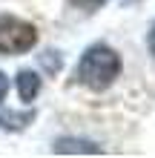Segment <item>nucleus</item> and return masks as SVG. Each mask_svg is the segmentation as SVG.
<instances>
[{"instance_id": "f257e3e1", "label": "nucleus", "mask_w": 155, "mask_h": 158, "mask_svg": "<svg viewBox=\"0 0 155 158\" xmlns=\"http://www.w3.org/2000/svg\"><path fill=\"white\" fill-rule=\"evenodd\" d=\"M118 75H121V58H118L115 49H109L104 43L89 46L78 63V81L92 92L109 89Z\"/></svg>"}, {"instance_id": "f03ea898", "label": "nucleus", "mask_w": 155, "mask_h": 158, "mask_svg": "<svg viewBox=\"0 0 155 158\" xmlns=\"http://www.w3.org/2000/svg\"><path fill=\"white\" fill-rule=\"evenodd\" d=\"M38 43V32L32 23L14 15H0V55H20Z\"/></svg>"}, {"instance_id": "7ed1b4c3", "label": "nucleus", "mask_w": 155, "mask_h": 158, "mask_svg": "<svg viewBox=\"0 0 155 158\" xmlns=\"http://www.w3.org/2000/svg\"><path fill=\"white\" fill-rule=\"evenodd\" d=\"M104 150L89 141H78V138H60L55 141V155H101Z\"/></svg>"}, {"instance_id": "20e7f679", "label": "nucleus", "mask_w": 155, "mask_h": 158, "mask_svg": "<svg viewBox=\"0 0 155 158\" xmlns=\"http://www.w3.org/2000/svg\"><path fill=\"white\" fill-rule=\"evenodd\" d=\"M38 92H40V78H38V72L20 69V72H17V95H20V101H23V104H32V101L38 98Z\"/></svg>"}, {"instance_id": "39448f33", "label": "nucleus", "mask_w": 155, "mask_h": 158, "mask_svg": "<svg viewBox=\"0 0 155 158\" xmlns=\"http://www.w3.org/2000/svg\"><path fill=\"white\" fill-rule=\"evenodd\" d=\"M32 118H35V112H26V115H12V112H6V115H0V127H6V129H23Z\"/></svg>"}, {"instance_id": "423d86ee", "label": "nucleus", "mask_w": 155, "mask_h": 158, "mask_svg": "<svg viewBox=\"0 0 155 158\" xmlns=\"http://www.w3.org/2000/svg\"><path fill=\"white\" fill-rule=\"evenodd\" d=\"M69 3H75L78 9H86V12H95V9H101L106 0H69Z\"/></svg>"}, {"instance_id": "0eeeda50", "label": "nucleus", "mask_w": 155, "mask_h": 158, "mask_svg": "<svg viewBox=\"0 0 155 158\" xmlns=\"http://www.w3.org/2000/svg\"><path fill=\"white\" fill-rule=\"evenodd\" d=\"M6 92H9V78L3 75V72H0V101L6 98Z\"/></svg>"}, {"instance_id": "6e6552de", "label": "nucleus", "mask_w": 155, "mask_h": 158, "mask_svg": "<svg viewBox=\"0 0 155 158\" xmlns=\"http://www.w3.org/2000/svg\"><path fill=\"white\" fill-rule=\"evenodd\" d=\"M149 52L155 55V26H152V32H149Z\"/></svg>"}]
</instances>
